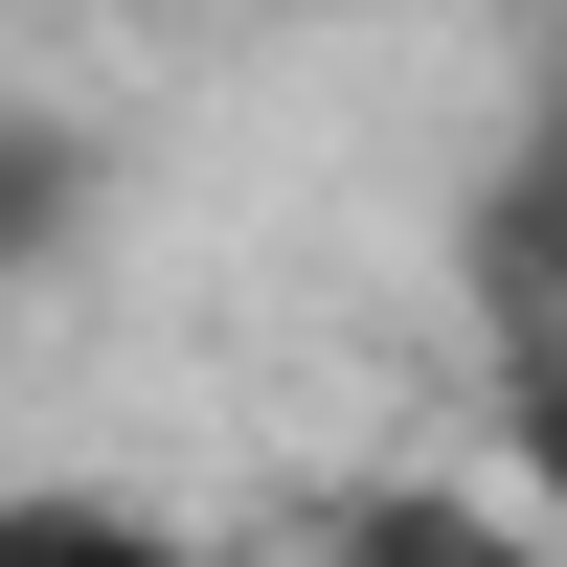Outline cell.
Segmentation results:
<instances>
[{
    "instance_id": "cell-1",
    "label": "cell",
    "mask_w": 567,
    "mask_h": 567,
    "mask_svg": "<svg viewBox=\"0 0 567 567\" xmlns=\"http://www.w3.org/2000/svg\"><path fill=\"white\" fill-rule=\"evenodd\" d=\"M454 296H477V341H545V318H567V23H545L523 114H499V159H477V227H454Z\"/></svg>"
},
{
    "instance_id": "cell-2",
    "label": "cell",
    "mask_w": 567,
    "mask_h": 567,
    "mask_svg": "<svg viewBox=\"0 0 567 567\" xmlns=\"http://www.w3.org/2000/svg\"><path fill=\"white\" fill-rule=\"evenodd\" d=\"M318 567H567L523 499H454V477H341L318 499Z\"/></svg>"
},
{
    "instance_id": "cell-4",
    "label": "cell",
    "mask_w": 567,
    "mask_h": 567,
    "mask_svg": "<svg viewBox=\"0 0 567 567\" xmlns=\"http://www.w3.org/2000/svg\"><path fill=\"white\" fill-rule=\"evenodd\" d=\"M0 567H205V545L114 477H0Z\"/></svg>"
},
{
    "instance_id": "cell-5",
    "label": "cell",
    "mask_w": 567,
    "mask_h": 567,
    "mask_svg": "<svg viewBox=\"0 0 567 567\" xmlns=\"http://www.w3.org/2000/svg\"><path fill=\"white\" fill-rule=\"evenodd\" d=\"M499 499L567 545V318H545V341H499Z\"/></svg>"
},
{
    "instance_id": "cell-3",
    "label": "cell",
    "mask_w": 567,
    "mask_h": 567,
    "mask_svg": "<svg viewBox=\"0 0 567 567\" xmlns=\"http://www.w3.org/2000/svg\"><path fill=\"white\" fill-rule=\"evenodd\" d=\"M91 205H114V159H91V114H45V91H0V272H69Z\"/></svg>"
}]
</instances>
